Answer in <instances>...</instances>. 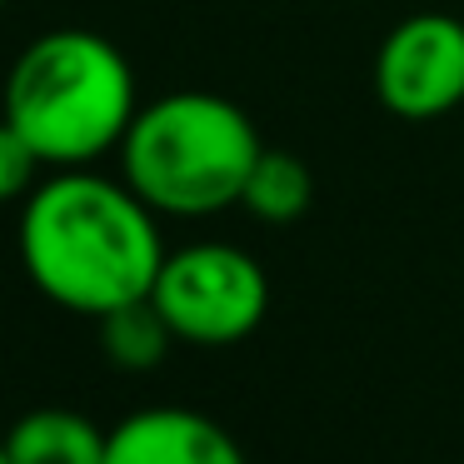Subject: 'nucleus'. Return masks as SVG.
Segmentation results:
<instances>
[{"instance_id":"nucleus-8","label":"nucleus","mask_w":464,"mask_h":464,"mask_svg":"<svg viewBox=\"0 0 464 464\" xmlns=\"http://www.w3.org/2000/svg\"><path fill=\"white\" fill-rule=\"evenodd\" d=\"M310 200H314V175L290 150H265L240 195V205L265 225H295L310 210Z\"/></svg>"},{"instance_id":"nucleus-3","label":"nucleus","mask_w":464,"mask_h":464,"mask_svg":"<svg viewBox=\"0 0 464 464\" xmlns=\"http://www.w3.org/2000/svg\"><path fill=\"white\" fill-rule=\"evenodd\" d=\"M121 180L170 220H205L240 205L265 155L255 121L215 91H170L135 111L121 140Z\"/></svg>"},{"instance_id":"nucleus-7","label":"nucleus","mask_w":464,"mask_h":464,"mask_svg":"<svg viewBox=\"0 0 464 464\" xmlns=\"http://www.w3.org/2000/svg\"><path fill=\"white\" fill-rule=\"evenodd\" d=\"M0 444H5L11 464H105L111 430L85 420L81 410L45 404V410L21 414Z\"/></svg>"},{"instance_id":"nucleus-2","label":"nucleus","mask_w":464,"mask_h":464,"mask_svg":"<svg viewBox=\"0 0 464 464\" xmlns=\"http://www.w3.org/2000/svg\"><path fill=\"white\" fill-rule=\"evenodd\" d=\"M140 111V85L121 45L85 25L35 35L5 71L0 115L41 150L51 170H81L115 155Z\"/></svg>"},{"instance_id":"nucleus-4","label":"nucleus","mask_w":464,"mask_h":464,"mask_svg":"<svg viewBox=\"0 0 464 464\" xmlns=\"http://www.w3.org/2000/svg\"><path fill=\"white\" fill-rule=\"evenodd\" d=\"M150 300L175 330V340L215 350V344H240L260 330L270 310V280L260 260L240 245L195 240L165 255Z\"/></svg>"},{"instance_id":"nucleus-5","label":"nucleus","mask_w":464,"mask_h":464,"mask_svg":"<svg viewBox=\"0 0 464 464\" xmlns=\"http://www.w3.org/2000/svg\"><path fill=\"white\" fill-rule=\"evenodd\" d=\"M374 95L400 121H440L464 105V21L404 15L374 51Z\"/></svg>"},{"instance_id":"nucleus-11","label":"nucleus","mask_w":464,"mask_h":464,"mask_svg":"<svg viewBox=\"0 0 464 464\" xmlns=\"http://www.w3.org/2000/svg\"><path fill=\"white\" fill-rule=\"evenodd\" d=\"M0 464H11V454H5V444H0Z\"/></svg>"},{"instance_id":"nucleus-6","label":"nucleus","mask_w":464,"mask_h":464,"mask_svg":"<svg viewBox=\"0 0 464 464\" xmlns=\"http://www.w3.org/2000/svg\"><path fill=\"white\" fill-rule=\"evenodd\" d=\"M105 464H245V450L210 414L185 404H150L111 430Z\"/></svg>"},{"instance_id":"nucleus-12","label":"nucleus","mask_w":464,"mask_h":464,"mask_svg":"<svg viewBox=\"0 0 464 464\" xmlns=\"http://www.w3.org/2000/svg\"><path fill=\"white\" fill-rule=\"evenodd\" d=\"M0 11H5V0H0Z\"/></svg>"},{"instance_id":"nucleus-10","label":"nucleus","mask_w":464,"mask_h":464,"mask_svg":"<svg viewBox=\"0 0 464 464\" xmlns=\"http://www.w3.org/2000/svg\"><path fill=\"white\" fill-rule=\"evenodd\" d=\"M41 170H51V165L41 160V150H35V145L15 130V125L0 115V205L25 200V195L45 180Z\"/></svg>"},{"instance_id":"nucleus-9","label":"nucleus","mask_w":464,"mask_h":464,"mask_svg":"<svg viewBox=\"0 0 464 464\" xmlns=\"http://www.w3.org/2000/svg\"><path fill=\"white\" fill-rule=\"evenodd\" d=\"M101 344H105L115 370L140 374V370H155V364L170 354L175 330L165 324V314L155 310L150 295H145V300H130V304H121V310L101 314Z\"/></svg>"},{"instance_id":"nucleus-1","label":"nucleus","mask_w":464,"mask_h":464,"mask_svg":"<svg viewBox=\"0 0 464 464\" xmlns=\"http://www.w3.org/2000/svg\"><path fill=\"white\" fill-rule=\"evenodd\" d=\"M15 250L31 285L71 314L121 310L145 300L165 265L160 215L121 175L55 170L21 200Z\"/></svg>"}]
</instances>
